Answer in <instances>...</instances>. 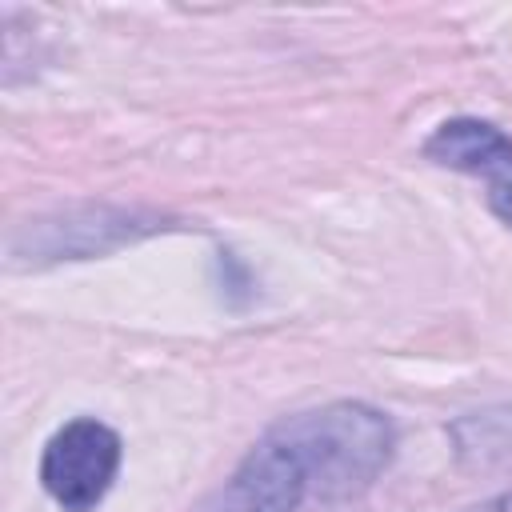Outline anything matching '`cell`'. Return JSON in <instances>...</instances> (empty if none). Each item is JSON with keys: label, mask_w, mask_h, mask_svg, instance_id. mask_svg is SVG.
Returning <instances> with one entry per match:
<instances>
[{"label": "cell", "mask_w": 512, "mask_h": 512, "mask_svg": "<svg viewBox=\"0 0 512 512\" xmlns=\"http://www.w3.org/2000/svg\"><path fill=\"white\" fill-rule=\"evenodd\" d=\"M388 416L360 400L292 412L236 464L220 492L224 512H300L308 500H352L392 464Z\"/></svg>", "instance_id": "cell-1"}, {"label": "cell", "mask_w": 512, "mask_h": 512, "mask_svg": "<svg viewBox=\"0 0 512 512\" xmlns=\"http://www.w3.org/2000/svg\"><path fill=\"white\" fill-rule=\"evenodd\" d=\"M120 456L124 444L104 420L76 416L64 428H56L44 444L40 484L64 512H92L108 496L120 472Z\"/></svg>", "instance_id": "cell-2"}, {"label": "cell", "mask_w": 512, "mask_h": 512, "mask_svg": "<svg viewBox=\"0 0 512 512\" xmlns=\"http://www.w3.org/2000/svg\"><path fill=\"white\" fill-rule=\"evenodd\" d=\"M424 156L444 164V168H456V172H468V176H484L488 184L512 176V136L500 132L488 120H476V116L444 120L424 140Z\"/></svg>", "instance_id": "cell-3"}, {"label": "cell", "mask_w": 512, "mask_h": 512, "mask_svg": "<svg viewBox=\"0 0 512 512\" xmlns=\"http://www.w3.org/2000/svg\"><path fill=\"white\" fill-rule=\"evenodd\" d=\"M488 208H492V216H500L512 228V176L508 180H496L488 188Z\"/></svg>", "instance_id": "cell-4"}, {"label": "cell", "mask_w": 512, "mask_h": 512, "mask_svg": "<svg viewBox=\"0 0 512 512\" xmlns=\"http://www.w3.org/2000/svg\"><path fill=\"white\" fill-rule=\"evenodd\" d=\"M468 512H512V488L508 492H496V496H488L480 504H472Z\"/></svg>", "instance_id": "cell-5"}]
</instances>
